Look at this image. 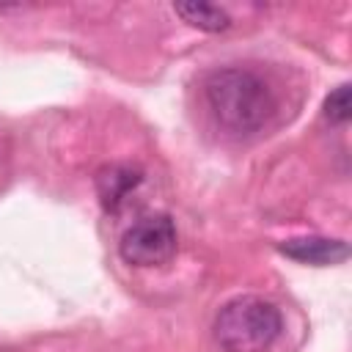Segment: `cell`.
Listing matches in <instances>:
<instances>
[{
	"label": "cell",
	"instance_id": "1",
	"mask_svg": "<svg viewBox=\"0 0 352 352\" xmlns=\"http://www.w3.org/2000/svg\"><path fill=\"white\" fill-rule=\"evenodd\" d=\"M204 94L214 121L234 135L258 132L275 110L270 85L256 72L239 66L212 72L206 77Z\"/></svg>",
	"mask_w": 352,
	"mask_h": 352
},
{
	"label": "cell",
	"instance_id": "2",
	"mask_svg": "<svg viewBox=\"0 0 352 352\" xmlns=\"http://www.w3.org/2000/svg\"><path fill=\"white\" fill-rule=\"evenodd\" d=\"M212 330L223 352H267L283 330V316L270 300L242 294L217 311Z\"/></svg>",
	"mask_w": 352,
	"mask_h": 352
},
{
	"label": "cell",
	"instance_id": "3",
	"mask_svg": "<svg viewBox=\"0 0 352 352\" xmlns=\"http://www.w3.org/2000/svg\"><path fill=\"white\" fill-rule=\"evenodd\" d=\"M176 248H179L176 226L162 212L135 220L118 242L121 258L132 267H162L176 256Z\"/></svg>",
	"mask_w": 352,
	"mask_h": 352
},
{
	"label": "cell",
	"instance_id": "4",
	"mask_svg": "<svg viewBox=\"0 0 352 352\" xmlns=\"http://www.w3.org/2000/svg\"><path fill=\"white\" fill-rule=\"evenodd\" d=\"M280 253L311 267H330L341 264L349 256V245L344 239H327V236H294L280 242Z\"/></svg>",
	"mask_w": 352,
	"mask_h": 352
},
{
	"label": "cell",
	"instance_id": "5",
	"mask_svg": "<svg viewBox=\"0 0 352 352\" xmlns=\"http://www.w3.org/2000/svg\"><path fill=\"white\" fill-rule=\"evenodd\" d=\"M143 182V173L132 165H104L96 173V192L104 212H118Z\"/></svg>",
	"mask_w": 352,
	"mask_h": 352
},
{
	"label": "cell",
	"instance_id": "6",
	"mask_svg": "<svg viewBox=\"0 0 352 352\" xmlns=\"http://www.w3.org/2000/svg\"><path fill=\"white\" fill-rule=\"evenodd\" d=\"M173 11L192 28L206 30V33H220L226 28H231V16L226 8L214 6V3H201V0H190V3H173Z\"/></svg>",
	"mask_w": 352,
	"mask_h": 352
},
{
	"label": "cell",
	"instance_id": "7",
	"mask_svg": "<svg viewBox=\"0 0 352 352\" xmlns=\"http://www.w3.org/2000/svg\"><path fill=\"white\" fill-rule=\"evenodd\" d=\"M352 116V88L344 82L336 91L327 94L324 99V118H330L333 124H346Z\"/></svg>",
	"mask_w": 352,
	"mask_h": 352
},
{
	"label": "cell",
	"instance_id": "8",
	"mask_svg": "<svg viewBox=\"0 0 352 352\" xmlns=\"http://www.w3.org/2000/svg\"><path fill=\"white\" fill-rule=\"evenodd\" d=\"M0 352H11V349H0Z\"/></svg>",
	"mask_w": 352,
	"mask_h": 352
}]
</instances>
